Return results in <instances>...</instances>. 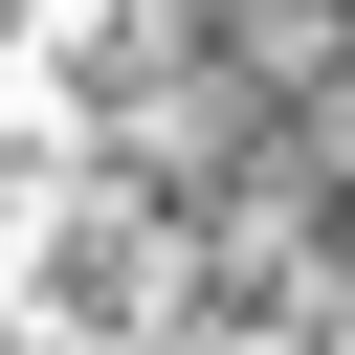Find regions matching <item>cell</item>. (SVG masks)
I'll use <instances>...</instances> for the list:
<instances>
[{
	"label": "cell",
	"mask_w": 355,
	"mask_h": 355,
	"mask_svg": "<svg viewBox=\"0 0 355 355\" xmlns=\"http://www.w3.org/2000/svg\"><path fill=\"white\" fill-rule=\"evenodd\" d=\"M178 155L288 355H355V0H178Z\"/></svg>",
	"instance_id": "obj_1"
}]
</instances>
